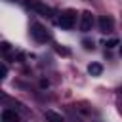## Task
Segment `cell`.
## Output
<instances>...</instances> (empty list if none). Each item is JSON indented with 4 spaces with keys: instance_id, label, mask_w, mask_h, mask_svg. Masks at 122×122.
Here are the masks:
<instances>
[{
    "instance_id": "cell-1",
    "label": "cell",
    "mask_w": 122,
    "mask_h": 122,
    "mask_svg": "<svg viewBox=\"0 0 122 122\" xmlns=\"http://www.w3.org/2000/svg\"><path fill=\"white\" fill-rule=\"evenodd\" d=\"M30 34H32V38H34L36 42H40V44H44V42L50 40V32H48V29L42 27L40 23H32V27H30Z\"/></svg>"
},
{
    "instance_id": "cell-13",
    "label": "cell",
    "mask_w": 122,
    "mask_h": 122,
    "mask_svg": "<svg viewBox=\"0 0 122 122\" xmlns=\"http://www.w3.org/2000/svg\"><path fill=\"white\" fill-rule=\"evenodd\" d=\"M6 74H8V67L2 65V78H6Z\"/></svg>"
},
{
    "instance_id": "cell-10",
    "label": "cell",
    "mask_w": 122,
    "mask_h": 122,
    "mask_svg": "<svg viewBox=\"0 0 122 122\" xmlns=\"http://www.w3.org/2000/svg\"><path fill=\"white\" fill-rule=\"evenodd\" d=\"M82 44H84V48H86V50H93V42H90V40H84Z\"/></svg>"
},
{
    "instance_id": "cell-8",
    "label": "cell",
    "mask_w": 122,
    "mask_h": 122,
    "mask_svg": "<svg viewBox=\"0 0 122 122\" xmlns=\"http://www.w3.org/2000/svg\"><path fill=\"white\" fill-rule=\"evenodd\" d=\"M88 72H90L92 76H99V74L103 72V65H101V63H90V65H88Z\"/></svg>"
},
{
    "instance_id": "cell-9",
    "label": "cell",
    "mask_w": 122,
    "mask_h": 122,
    "mask_svg": "<svg viewBox=\"0 0 122 122\" xmlns=\"http://www.w3.org/2000/svg\"><path fill=\"white\" fill-rule=\"evenodd\" d=\"M118 44H120V42H118V38H111L105 46H107V48H114V46H118Z\"/></svg>"
},
{
    "instance_id": "cell-5",
    "label": "cell",
    "mask_w": 122,
    "mask_h": 122,
    "mask_svg": "<svg viewBox=\"0 0 122 122\" xmlns=\"http://www.w3.org/2000/svg\"><path fill=\"white\" fill-rule=\"evenodd\" d=\"M97 25H99V30L107 34V32H111V30H112L114 21H112V17H111V15H101V17H99V21H97Z\"/></svg>"
},
{
    "instance_id": "cell-14",
    "label": "cell",
    "mask_w": 122,
    "mask_h": 122,
    "mask_svg": "<svg viewBox=\"0 0 122 122\" xmlns=\"http://www.w3.org/2000/svg\"><path fill=\"white\" fill-rule=\"evenodd\" d=\"M120 55H122V46H120Z\"/></svg>"
},
{
    "instance_id": "cell-4",
    "label": "cell",
    "mask_w": 122,
    "mask_h": 122,
    "mask_svg": "<svg viewBox=\"0 0 122 122\" xmlns=\"http://www.w3.org/2000/svg\"><path fill=\"white\" fill-rule=\"evenodd\" d=\"M29 8L34 10V11H38L40 15H46V17H51L53 15V10L50 6H46V4H42V2H29Z\"/></svg>"
},
{
    "instance_id": "cell-11",
    "label": "cell",
    "mask_w": 122,
    "mask_h": 122,
    "mask_svg": "<svg viewBox=\"0 0 122 122\" xmlns=\"http://www.w3.org/2000/svg\"><path fill=\"white\" fill-rule=\"evenodd\" d=\"M57 53H63V55H69V50H65V48H57Z\"/></svg>"
},
{
    "instance_id": "cell-3",
    "label": "cell",
    "mask_w": 122,
    "mask_h": 122,
    "mask_svg": "<svg viewBox=\"0 0 122 122\" xmlns=\"http://www.w3.org/2000/svg\"><path fill=\"white\" fill-rule=\"evenodd\" d=\"M92 27H93V15H92V11H82V15H80V30L82 32H90Z\"/></svg>"
},
{
    "instance_id": "cell-6",
    "label": "cell",
    "mask_w": 122,
    "mask_h": 122,
    "mask_svg": "<svg viewBox=\"0 0 122 122\" xmlns=\"http://www.w3.org/2000/svg\"><path fill=\"white\" fill-rule=\"evenodd\" d=\"M2 122H19V116H17L15 111L4 109V111H2Z\"/></svg>"
},
{
    "instance_id": "cell-12",
    "label": "cell",
    "mask_w": 122,
    "mask_h": 122,
    "mask_svg": "<svg viewBox=\"0 0 122 122\" xmlns=\"http://www.w3.org/2000/svg\"><path fill=\"white\" fill-rule=\"evenodd\" d=\"M2 50H4V51H10V44H8V42H2Z\"/></svg>"
},
{
    "instance_id": "cell-2",
    "label": "cell",
    "mask_w": 122,
    "mask_h": 122,
    "mask_svg": "<svg viewBox=\"0 0 122 122\" xmlns=\"http://www.w3.org/2000/svg\"><path fill=\"white\" fill-rule=\"evenodd\" d=\"M57 25L61 27V29H72L74 25H76V13L72 11V10H69V11H65V13H61V17L57 19Z\"/></svg>"
},
{
    "instance_id": "cell-7",
    "label": "cell",
    "mask_w": 122,
    "mask_h": 122,
    "mask_svg": "<svg viewBox=\"0 0 122 122\" xmlns=\"http://www.w3.org/2000/svg\"><path fill=\"white\" fill-rule=\"evenodd\" d=\"M44 116H46V120H48V122H65V120H63V116H61L59 112H55V111H46V112H44Z\"/></svg>"
}]
</instances>
